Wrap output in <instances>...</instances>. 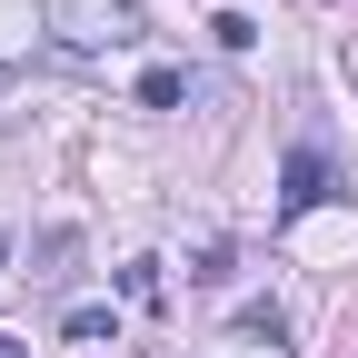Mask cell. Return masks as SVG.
Listing matches in <instances>:
<instances>
[{
  "label": "cell",
  "instance_id": "30bf717a",
  "mask_svg": "<svg viewBox=\"0 0 358 358\" xmlns=\"http://www.w3.org/2000/svg\"><path fill=\"white\" fill-rule=\"evenodd\" d=\"M0 90H20V70H10V60H0Z\"/></svg>",
  "mask_w": 358,
  "mask_h": 358
},
{
  "label": "cell",
  "instance_id": "8992f818",
  "mask_svg": "<svg viewBox=\"0 0 358 358\" xmlns=\"http://www.w3.org/2000/svg\"><path fill=\"white\" fill-rule=\"evenodd\" d=\"M70 259H80V229H50V239H40V268H30V279H70Z\"/></svg>",
  "mask_w": 358,
  "mask_h": 358
},
{
  "label": "cell",
  "instance_id": "9c48e42d",
  "mask_svg": "<svg viewBox=\"0 0 358 358\" xmlns=\"http://www.w3.org/2000/svg\"><path fill=\"white\" fill-rule=\"evenodd\" d=\"M0 358H30V338H10V329H0Z\"/></svg>",
  "mask_w": 358,
  "mask_h": 358
},
{
  "label": "cell",
  "instance_id": "6da1fadb",
  "mask_svg": "<svg viewBox=\"0 0 358 358\" xmlns=\"http://www.w3.org/2000/svg\"><path fill=\"white\" fill-rule=\"evenodd\" d=\"M50 30L70 50H120V40H140V10L129 0H50Z\"/></svg>",
  "mask_w": 358,
  "mask_h": 358
},
{
  "label": "cell",
  "instance_id": "3957f363",
  "mask_svg": "<svg viewBox=\"0 0 358 358\" xmlns=\"http://www.w3.org/2000/svg\"><path fill=\"white\" fill-rule=\"evenodd\" d=\"M60 338H70V348H100V338H120V308H100V299H90V308H70V319H60Z\"/></svg>",
  "mask_w": 358,
  "mask_h": 358
},
{
  "label": "cell",
  "instance_id": "ba28073f",
  "mask_svg": "<svg viewBox=\"0 0 358 358\" xmlns=\"http://www.w3.org/2000/svg\"><path fill=\"white\" fill-rule=\"evenodd\" d=\"M209 30H219V50H249V40H259V20H249V10H219Z\"/></svg>",
  "mask_w": 358,
  "mask_h": 358
},
{
  "label": "cell",
  "instance_id": "7a4b0ae2",
  "mask_svg": "<svg viewBox=\"0 0 358 358\" xmlns=\"http://www.w3.org/2000/svg\"><path fill=\"white\" fill-rule=\"evenodd\" d=\"M319 199H338V189H329V159H319V150H289V179H279V209L299 219V209H319Z\"/></svg>",
  "mask_w": 358,
  "mask_h": 358
},
{
  "label": "cell",
  "instance_id": "277c9868",
  "mask_svg": "<svg viewBox=\"0 0 358 358\" xmlns=\"http://www.w3.org/2000/svg\"><path fill=\"white\" fill-rule=\"evenodd\" d=\"M120 299H129V308H159V259H129V268H120Z\"/></svg>",
  "mask_w": 358,
  "mask_h": 358
},
{
  "label": "cell",
  "instance_id": "5b68a950",
  "mask_svg": "<svg viewBox=\"0 0 358 358\" xmlns=\"http://www.w3.org/2000/svg\"><path fill=\"white\" fill-rule=\"evenodd\" d=\"M239 338H268V348H279V338H289V308H268V299H249V308H239Z\"/></svg>",
  "mask_w": 358,
  "mask_h": 358
},
{
  "label": "cell",
  "instance_id": "52a82bcc",
  "mask_svg": "<svg viewBox=\"0 0 358 358\" xmlns=\"http://www.w3.org/2000/svg\"><path fill=\"white\" fill-rule=\"evenodd\" d=\"M179 100H189V80H179V70H150V80H140V110H179Z\"/></svg>",
  "mask_w": 358,
  "mask_h": 358
}]
</instances>
